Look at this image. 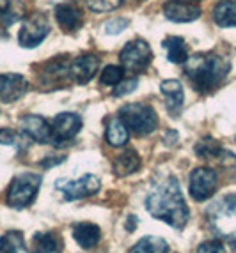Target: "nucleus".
<instances>
[{"instance_id":"f257e3e1","label":"nucleus","mask_w":236,"mask_h":253,"mask_svg":"<svg viewBox=\"0 0 236 253\" xmlns=\"http://www.w3.org/2000/svg\"><path fill=\"white\" fill-rule=\"evenodd\" d=\"M146 207L151 216L164 219L174 228H183L188 221V206L183 199L181 188L176 177H167L162 182L153 186L149 191Z\"/></svg>"},{"instance_id":"f03ea898","label":"nucleus","mask_w":236,"mask_h":253,"mask_svg":"<svg viewBox=\"0 0 236 253\" xmlns=\"http://www.w3.org/2000/svg\"><path fill=\"white\" fill-rule=\"evenodd\" d=\"M229 60L215 53H199L188 57L185 62V73L190 84L202 94L217 89L229 75Z\"/></svg>"},{"instance_id":"7ed1b4c3","label":"nucleus","mask_w":236,"mask_h":253,"mask_svg":"<svg viewBox=\"0 0 236 253\" xmlns=\"http://www.w3.org/2000/svg\"><path fill=\"white\" fill-rule=\"evenodd\" d=\"M208 223L217 237L236 243V195H228L211 204Z\"/></svg>"},{"instance_id":"20e7f679","label":"nucleus","mask_w":236,"mask_h":253,"mask_svg":"<svg viewBox=\"0 0 236 253\" xmlns=\"http://www.w3.org/2000/svg\"><path fill=\"white\" fill-rule=\"evenodd\" d=\"M119 119L135 135H149L158 126L156 112L146 103H128L119 110Z\"/></svg>"},{"instance_id":"39448f33","label":"nucleus","mask_w":236,"mask_h":253,"mask_svg":"<svg viewBox=\"0 0 236 253\" xmlns=\"http://www.w3.org/2000/svg\"><path fill=\"white\" fill-rule=\"evenodd\" d=\"M41 186V175L38 173H21L16 175L9 186L7 202L14 209H23L30 206L36 199V195Z\"/></svg>"},{"instance_id":"423d86ee","label":"nucleus","mask_w":236,"mask_h":253,"mask_svg":"<svg viewBox=\"0 0 236 253\" xmlns=\"http://www.w3.org/2000/svg\"><path fill=\"white\" fill-rule=\"evenodd\" d=\"M119 59H121V66L126 71L142 73L151 64L153 53L148 42L142 41V39H135V41H130L126 46L122 48Z\"/></svg>"},{"instance_id":"0eeeda50","label":"nucleus","mask_w":236,"mask_h":253,"mask_svg":"<svg viewBox=\"0 0 236 253\" xmlns=\"http://www.w3.org/2000/svg\"><path fill=\"white\" fill-rule=\"evenodd\" d=\"M48 32H50V23H48L47 16L41 13H34L23 21L20 34H18V41L21 46L34 48L47 38Z\"/></svg>"},{"instance_id":"6e6552de","label":"nucleus","mask_w":236,"mask_h":253,"mask_svg":"<svg viewBox=\"0 0 236 253\" xmlns=\"http://www.w3.org/2000/svg\"><path fill=\"white\" fill-rule=\"evenodd\" d=\"M55 188L64 195L66 200H78L96 193L100 190V179L96 175H93V173H87V175L76 179V181L59 179L55 182Z\"/></svg>"},{"instance_id":"1a4fd4ad","label":"nucleus","mask_w":236,"mask_h":253,"mask_svg":"<svg viewBox=\"0 0 236 253\" xmlns=\"http://www.w3.org/2000/svg\"><path fill=\"white\" fill-rule=\"evenodd\" d=\"M217 191V172L206 167L195 169L190 175V195L192 199L202 202L213 197Z\"/></svg>"},{"instance_id":"9d476101","label":"nucleus","mask_w":236,"mask_h":253,"mask_svg":"<svg viewBox=\"0 0 236 253\" xmlns=\"http://www.w3.org/2000/svg\"><path fill=\"white\" fill-rule=\"evenodd\" d=\"M82 127V119L80 115L69 114V112H62L54 119V144H62V142H69L75 138L76 133Z\"/></svg>"},{"instance_id":"9b49d317","label":"nucleus","mask_w":236,"mask_h":253,"mask_svg":"<svg viewBox=\"0 0 236 253\" xmlns=\"http://www.w3.org/2000/svg\"><path fill=\"white\" fill-rule=\"evenodd\" d=\"M29 84H27L25 76L18 75V73H5L0 75V99L4 103L18 101L20 97L25 96Z\"/></svg>"},{"instance_id":"f8f14e48","label":"nucleus","mask_w":236,"mask_h":253,"mask_svg":"<svg viewBox=\"0 0 236 253\" xmlns=\"http://www.w3.org/2000/svg\"><path fill=\"white\" fill-rule=\"evenodd\" d=\"M98 68H100V59H98L96 55H80V57H76L75 60L69 62V75H71V78L76 84L84 85L93 80Z\"/></svg>"},{"instance_id":"ddd939ff","label":"nucleus","mask_w":236,"mask_h":253,"mask_svg":"<svg viewBox=\"0 0 236 253\" xmlns=\"http://www.w3.org/2000/svg\"><path fill=\"white\" fill-rule=\"evenodd\" d=\"M21 129L29 138L36 140L38 144H48L54 140V129L47 119L39 115H25L21 119Z\"/></svg>"},{"instance_id":"4468645a","label":"nucleus","mask_w":236,"mask_h":253,"mask_svg":"<svg viewBox=\"0 0 236 253\" xmlns=\"http://www.w3.org/2000/svg\"><path fill=\"white\" fill-rule=\"evenodd\" d=\"M165 18L176 23H188L201 16V9L190 2H179V0H169L164 5Z\"/></svg>"},{"instance_id":"2eb2a0df","label":"nucleus","mask_w":236,"mask_h":253,"mask_svg":"<svg viewBox=\"0 0 236 253\" xmlns=\"http://www.w3.org/2000/svg\"><path fill=\"white\" fill-rule=\"evenodd\" d=\"M57 23L66 32H76L84 23V14L75 4H59L55 7Z\"/></svg>"},{"instance_id":"dca6fc26","label":"nucleus","mask_w":236,"mask_h":253,"mask_svg":"<svg viewBox=\"0 0 236 253\" xmlns=\"http://www.w3.org/2000/svg\"><path fill=\"white\" fill-rule=\"evenodd\" d=\"M62 252V241L55 232H39L32 237L29 253H60Z\"/></svg>"},{"instance_id":"f3484780","label":"nucleus","mask_w":236,"mask_h":253,"mask_svg":"<svg viewBox=\"0 0 236 253\" xmlns=\"http://www.w3.org/2000/svg\"><path fill=\"white\" fill-rule=\"evenodd\" d=\"M162 92L167 97V108L171 110V114L177 115V112L181 110L183 99H185V94H183V87L177 80H165L162 82Z\"/></svg>"},{"instance_id":"a211bd4d","label":"nucleus","mask_w":236,"mask_h":253,"mask_svg":"<svg viewBox=\"0 0 236 253\" xmlns=\"http://www.w3.org/2000/svg\"><path fill=\"white\" fill-rule=\"evenodd\" d=\"M100 236H101L100 227L94 223H78L73 228V237H75V241L85 250L96 246L98 241H100Z\"/></svg>"},{"instance_id":"6ab92c4d","label":"nucleus","mask_w":236,"mask_h":253,"mask_svg":"<svg viewBox=\"0 0 236 253\" xmlns=\"http://www.w3.org/2000/svg\"><path fill=\"white\" fill-rule=\"evenodd\" d=\"M213 20L219 27H236V0H220L213 7Z\"/></svg>"},{"instance_id":"aec40b11","label":"nucleus","mask_w":236,"mask_h":253,"mask_svg":"<svg viewBox=\"0 0 236 253\" xmlns=\"http://www.w3.org/2000/svg\"><path fill=\"white\" fill-rule=\"evenodd\" d=\"M140 165H142V161H140L139 154L133 149H128V151L119 154L114 160V172L118 175H121V177H124V175H130V173L137 172L140 169Z\"/></svg>"},{"instance_id":"412c9836","label":"nucleus","mask_w":236,"mask_h":253,"mask_svg":"<svg viewBox=\"0 0 236 253\" xmlns=\"http://www.w3.org/2000/svg\"><path fill=\"white\" fill-rule=\"evenodd\" d=\"M164 46L167 50V59L174 64H183L188 59V48L186 42L177 36H171L164 41Z\"/></svg>"},{"instance_id":"4be33fe9","label":"nucleus","mask_w":236,"mask_h":253,"mask_svg":"<svg viewBox=\"0 0 236 253\" xmlns=\"http://www.w3.org/2000/svg\"><path fill=\"white\" fill-rule=\"evenodd\" d=\"M105 136H107V142H109L110 145L121 147V145H124L128 142L130 133H128V127L124 126V123L118 117V119H112V121L109 123Z\"/></svg>"},{"instance_id":"5701e85b","label":"nucleus","mask_w":236,"mask_h":253,"mask_svg":"<svg viewBox=\"0 0 236 253\" xmlns=\"http://www.w3.org/2000/svg\"><path fill=\"white\" fill-rule=\"evenodd\" d=\"M130 253H169V245L162 237L146 236L130 250Z\"/></svg>"},{"instance_id":"b1692460","label":"nucleus","mask_w":236,"mask_h":253,"mask_svg":"<svg viewBox=\"0 0 236 253\" xmlns=\"http://www.w3.org/2000/svg\"><path fill=\"white\" fill-rule=\"evenodd\" d=\"M0 253H29L23 236L16 230L0 237Z\"/></svg>"},{"instance_id":"393cba45","label":"nucleus","mask_w":236,"mask_h":253,"mask_svg":"<svg viewBox=\"0 0 236 253\" xmlns=\"http://www.w3.org/2000/svg\"><path fill=\"white\" fill-rule=\"evenodd\" d=\"M195 152H197L201 158H220L228 154V152L217 144L215 140H210V138L199 142V144L195 145Z\"/></svg>"},{"instance_id":"a878e982","label":"nucleus","mask_w":236,"mask_h":253,"mask_svg":"<svg viewBox=\"0 0 236 253\" xmlns=\"http://www.w3.org/2000/svg\"><path fill=\"white\" fill-rule=\"evenodd\" d=\"M124 80V68H119V66H107L103 71H101V76H100V82L103 85H112L116 87L118 84Z\"/></svg>"},{"instance_id":"bb28decb","label":"nucleus","mask_w":236,"mask_h":253,"mask_svg":"<svg viewBox=\"0 0 236 253\" xmlns=\"http://www.w3.org/2000/svg\"><path fill=\"white\" fill-rule=\"evenodd\" d=\"M85 4L94 13H109L122 4V0H85Z\"/></svg>"},{"instance_id":"cd10ccee","label":"nucleus","mask_w":236,"mask_h":253,"mask_svg":"<svg viewBox=\"0 0 236 253\" xmlns=\"http://www.w3.org/2000/svg\"><path fill=\"white\" fill-rule=\"evenodd\" d=\"M18 18H20V14L11 11V2L9 0H0V21L7 27L11 23H14Z\"/></svg>"},{"instance_id":"c85d7f7f","label":"nucleus","mask_w":236,"mask_h":253,"mask_svg":"<svg viewBox=\"0 0 236 253\" xmlns=\"http://www.w3.org/2000/svg\"><path fill=\"white\" fill-rule=\"evenodd\" d=\"M137 78H130V80H122L121 84L116 85L114 89V96L116 97H121V96H126V94L133 92L135 89H137Z\"/></svg>"},{"instance_id":"c756f323","label":"nucleus","mask_w":236,"mask_h":253,"mask_svg":"<svg viewBox=\"0 0 236 253\" xmlns=\"http://www.w3.org/2000/svg\"><path fill=\"white\" fill-rule=\"evenodd\" d=\"M126 27L128 20H124V18H112V20L105 23V32L107 34H121Z\"/></svg>"},{"instance_id":"7c9ffc66","label":"nucleus","mask_w":236,"mask_h":253,"mask_svg":"<svg viewBox=\"0 0 236 253\" xmlns=\"http://www.w3.org/2000/svg\"><path fill=\"white\" fill-rule=\"evenodd\" d=\"M197 253H226V248L220 241H206L199 245Z\"/></svg>"},{"instance_id":"2f4dec72","label":"nucleus","mask_w":236,"mask_h":253,"mask_svg":"<svg viewBox=\"0 0 236 253\" xmlns=\"http://www.w3.org/2000/svg\"><path fill=\"white\" fill-rule=\"evenodd\" d=\"M14 131L13 129H9V127H2L0 129V144H4V145H13L14 144Z\"/></svg>"},{"instance_id":"473e14b6","label":"nucleus","mask_w":236,"mask_h":253,"mask_svg":"<svg viewBox=\"0 0 236 253\" xmlns=\"http://www.w3.org/2000/svg\"><path fill=\"white\" fill-rule=\"evenodd\" d=\"M60 161H64V158H57V160H48V161H45V163H43V167H45V169H50L52 165H57V163H60Z\"/></svg>"},{"instance_id":"72a5a7b5","label":"nucleus","mask_w":236,"mask_h":253,"mask_svg":"<svg viewBox=\"0 0 236 253\" xmlns=\"http://www.w3.org/2000/svg\"><path fill=\"white\" fill-rule=\"evenodd\" d=\"M179 2H190L192 4V2H197V0H179Z\"/></svg>"}]
</instances>
